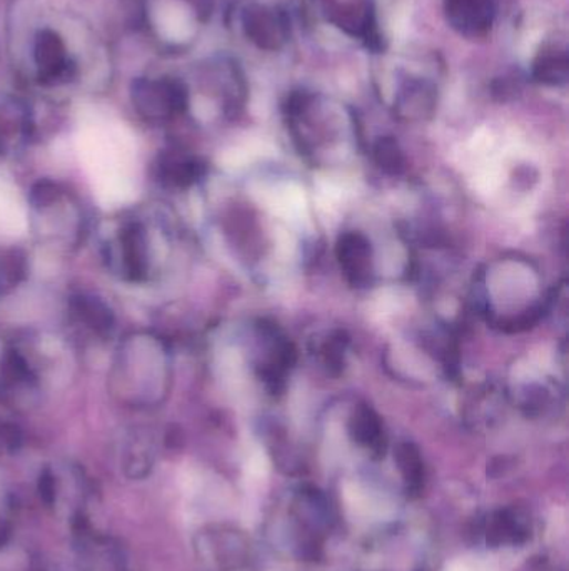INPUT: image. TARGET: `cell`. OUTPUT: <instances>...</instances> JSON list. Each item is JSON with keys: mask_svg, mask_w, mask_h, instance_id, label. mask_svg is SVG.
Listing matches in <instances>:
<instances>
[{"mask_svg": "<svg viewBox=\"0 0 569 571\" xmlns=\"http://www.w3.org/2000/svg\"><path fill=\"white\" fill-rule=\"evenodd\" d=\"M335 525L334 508L319 488L304 485L292 491L275 537L298 560L315 561Z\"/></svg>", "mask_w": 569, "mask_h": 571, "instance_id": "1", "label": "cell"}, {"mask_svg": "<svg viewBox=\"0 0 569 571\" xmlns=\"http://www.w3.org/2000/svg\"><path fill=\"white\" fill-rule=\"evenodd\" d=\"M72 550L77 571H130V554L117 538L97 530L87 511L71 515Z\"/></svg>", "mask_w": 569, "mask_h": 571, "instance_id": "2", "label": "cell"}, {"mask_svg": "<svg viewBox=\"0 0 569 571\" xmlns=\"http://www.w3.org/2000/svg\"><path fill=\"white\" fill-rule=\"evenodd\" d=\"M194 553L206 571H245L252 563L248 534L227 523L200 528L194 537Z\"/></svg>", "mask_w": 569, "mask_h": 571, "instance_id": "3", "label": "cell"}, {"mask_svg": "<svg viewBox=\"0 0 569 571\" xmlns=\"http://www.w3.org/2000/svg\"><path fill=\"white\" fill-rule=\"evenodd\" d=\"M478 534L488 548L521 547L532 537V520L521 507H506L486 515Z\"/></svg>", "mask_w": 569, "mask_h": 571, "instance_id": "4", "label": "cell"}, {"mask_svg": "<svg viewBox=\"0 0 569 571\" xmlns=\"http://www.w3.org/2000/svg\"><path fill=\"white\" fill-rule=\"evenodd\" d=\"M446 14L454 29L478 38L492 28L495 4L493 0H446Z\"/></svg>", "mask_w": 569, "mask_h": 571, "instance_id": "5", "label": "cell"}, {"mask_svg": "<svg viewBox=\"0 0 569 571\" xmlns=\"http://www.w3.org/2000/svg\"><path fill=\"white\" fill-rule=\"evenodd\" d=\"M335 252H338L339 264L351 284L364 286L370 282L373 251H371L370 241L361 232H346L341 236Z\"/></svg>", "mask_w": 569, "mask_h": 571, "instance_id": "6", "label": "cell"}, {"mask_svg": "<svg viewBox=\"0 0 569 571\" xmlns=\"http://www.w3.org/2000/svg\"><path fill=\"white\" fill-rule=\"evenodd\" d=\"M249 38L261 49L276 51L284 44L288 39V21L282 12L276 9L261 8L256 6L246 18Z\"/></svg>", "mask_w": 569, "mask_h": 571, "instance_id": "7", "label": "cell"}, {"mask_svg": "<svg viewBox=\"0 0 569 571\" xmlns=\"http://www.w3.org/2000/svg\"><path fill=\"white\" fill-rule=\"evenodd\" d=\"M348 432L353 442L361 448L368 449L373 458H381L386 453L387 439L384 435L383 423L370 406H358L354 409Z\"/></svg>", "mask_w": 569, "mask_h": 571, "instance_id": "8", "label": "cell"}, {"mask_svg": "<svg viewBox=\"0 0 569 571\" xmlns=\"http://www.w3.org/2000/svg\"><path fill=\"white\" fill-rule=\"evenodd\" d=\"M394 459L403 478L404 494L410 498H420L426 484V469L420 449L413 443H401L396 446Z\"/></svg>", "mask_w": 569, "mask_h": 571, "instance_id": "9", "label": "cell"}, {"mask_svg": "<svg viewBox=\"0 0 569 571\" xmlns=\"http://www.w3.org/2000/svg\"><path fill=\"white\" fill-rule=\"evenodd\" d=\"M154 22L161 35L169 41H184L193 31L189 12L176 0H159L154 6Z\"/></svg>", "mask_w": 569, "mask_h": 571, "instance_id": "10", "label": "cell"}, {"mask_svg": "<svg viewBox=\"0 0 569 571\" xmlns=\"http://www.w3.org/2000/svg\"><path fill=\"white\" fill-rule=\"evenodd\" d=\"M436 106V89L427 82L413 81L401 92L397 110L406 117H424Z\"/></svg>", "mask_w": 569, "mask_h": 571, "instance_id": "11", "label": "cell"}, {"mask_svg": "<svg viewBox=\"0 0 569 571\" xmlns=\"http://www.w3.org/2000/svg\"><path fill=\"white\" fill-rule=\"evenodd\" d=\"M75 311L81 320L95 333L107 336L114 328V314L97 298L79 297L74 301Z\"/></svg>", "mask_w": 569, "mask_h": 571, "instance_id": "12", "label": "cell"}, {"mask_svg": "<svg viewBox=\"0 0 569 571\" xmlns=\"http://www.w3.org/2000/svg\"><path fill=\"white\" fill-rule=\"evenodd\" d=\"M536 81L542 84L559 85L565 84L568 79V54L566 51L542 52L535 64Z\"/></svg>", "mask_w": 569, "mask_h": 571, "instance_id": "13", "label": "cell"}, {"mask_svg": "<svg viewBox=\"0 0 569 571\" xmlns=\"http://www.w3.org/2000/svg\"><path fill=\"white\" fill-rule=\"evenodd\" d=\"M154 468L153 449L143 443H136L127 448L123 458V469L131 480H144Z\"/></svg>", "mask_w": 569, "mask_h": 571, "instance_id": "14", "label": "cell"}, {"mask_svg": "<svg viewBox=\"0 0 569 571\" xmlns=\"http://www.w3.org/2000/svg\"><path fill=\"white\" fill-rule=\"evenodd\" d=\"M374 159H376L377 166L391 176H397L404 170L403 150L400 149L393 137H383L377 141L374 146Z\"/></svg>", "mask_w": 569, "mask_h": 571, "instance_id": "15", "label": "cell"}, {"mask_svg": "<svg viewBox=\"0 0 569 571\" xmlns=\"http://www.w3.org/2000/svg\"><path fill=\"white\" fill-rule=\"evenodd\" d=\"M38 494L48 508H58L61 501V481L52 468H44L38 478Z\"/></svg>", "mask_w": 569, "mask_h": 571, "instance_id": "16", "label": "cell"}, {"mask_svg": "<svg viewBox=\"0 0 569 571\" xmlns=\"http://www.w3.org/2000/svg\"><path fill=\"white\" fill-rule=\"evenodd\" d=\"M22 446V433L11 423H0V458L15 455Z\"/></svg>", "mask_w": 569, "mask_h": 571, "instance_id": "17", "label": "cell"}, {"mask_svg": "<svg viewBox=\"0 0 569 571\" xmlns=\"http://www.w3.org/2000/svg\"><path fill=\"white\" fill-rule=\"evenodd\" d=\"M346 341L343 333H335L328 340L324 346V360L331 370H341L344 366V350H346Z\"/></svg>", "mask_w": 569, "mask_h": 571, "instance_id": "18", "label": "cell"}, {"mask_svg": "<svg viewBox=\"0 0 569 571\" xmlns=\"http://www.w3.org/2000/svg\"><path fill=\"white\" fill-rule=\"evenodd\" d=\"M59 196H61V193H59L58 184L44 180V183H39L32 189L31 201L35 208H49V206L58 201Z\"/></svg>", "mask_w": 569, "mask_h": 571, "instance_id": "19", "label": "cell"}, {"mask_svg": "<svg viewBox=\"0 0 569 571\" xmlns=\"http://www.w3.org/2000/svg\"><path fill=\"white\" fill-rule=\"evenodd\" d=\"M14 534V525L6 515H0V550H4L11 543Z\"/></svg>", "mask_w": 569, "mask_h": 571, "instance_id": "20", "label": "cell"}]
</instances>
